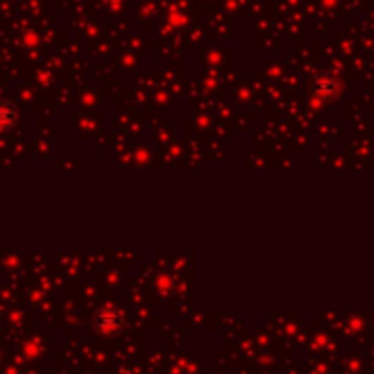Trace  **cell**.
<instances>
[{"label": "cell", "instance_id": "cell-1", "mask_svg": "<svg viewBox=\"0 0 374 374\" xmlns=\"http://www.w3.org/2000/svg\"><path fill=\"white\" fill-rule=\"evenodd\" d=\"M311 95L318 97V99H333L337 95V81L333 75L328 73H318L313 79H311Z\"/></svg>", "mask_w": 374, "mask_h": 374}, {"label": "cell", "instance_id": "cell-2", "mask_svg": "<svg viewBox=\"0 0 374 374\" xmlns=\"http://www.w3.org/2000/svg\"><path fill=\"white\" fill-rule=\"evenodd\" d=\"M16 116H18V112H16L13 103H9V101H0V131L11 129L13 123H16Z\"/></svg>", "mask_w": 374, "mask_h": 374}]
</instances>
